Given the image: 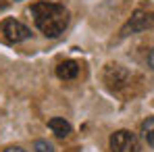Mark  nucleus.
Returning a JSON list of instances; mask_svg holds the SVG:
<instances>
[{
  "label": "nucleus",
  "mask_w": 154,
  "mask_h": 152,
  "mask_svg": "<svg viewBox=\"0 0 154 152\" xmlns=\"http://www.w3.org/2000/svg\"><path fill=\"white\" fill-rule=\"evenodd\" d=\"M152 25H154V11L150 13L146 6H142V8H137L131 15L127 25L121 29V36H129V33H135V31H144V29H148V27H152Z\"/></svg>",
  "instance_id": "4"
},
{
  "label": "nucleus",
  "mask_w": 154,
  "mask_h": 152,
  "mask_svg": "<svg viewBox=\"0 0 154 152\" xmlns=\"http://www.w3.org/2000/svg\"><path fill=\"white\" fill-rule=\"evenodd\" d=\"M29 15L46 38H58L69 25V11L56 2H35L29 8Z\"/></svg>",
  "instance_id": "1"
},
{
  "label": "nucleus",
  "mask_w": 154,
  "mask_h": 152,
  "mask_svg": "<svg viewBox=\"0 0 154 152\" xmlns=\"http://www.w3.org/2000/svg\"><path fill=\"white\" fill-rule=\"evenodd\" d=\"M48 127L52 129V133L56 135V138H69L71 135V131H73V127L69 121H65V119H60V117H54L48 121Z\"/></svg>",
  "instance_id": "6"
},
{
  "label": "nucleus",
  "mask_w": 154,
  "mask_h": 152,
  "mask_svg": "<svg viewBox=\"0 0 154 152\" xmlns=\"http://www.w3.org/2000/svg\"><path fill=\"white\" fill-rule=\"evenodd\" d=\"M79 75V63L75 60H63L58 67H56V77L58 79H65V81H71Z\"/></svg>",
  "instance_id": "5"
},
{
  "label": "nucleus",
  "mask_w": 154,
  "mask_h": 152,
  "mask_svg": "<svg viewBox=\"0 0 154 152\" xmlns=\"http://www.w3.org/2000/svg\"><path fill=\"white\" fill-rule=\"evenodd\" d=\"M108 146H110V152H140L142 150L137 135L131 133L129 129L115 131L110 135V140H108Z\"/></svg>",
  "instance_id": "3"
},
{
  "label": "nucleus",
  "mask_w": 154,
  "mask_h": 152,
  "mask_svg": "<svg viewBox=\"0 0 154 152\" xmlns=\"http://www.w3.org/2000/svg\"><path fill=\"white\" fill-rule=\"evenodd\" d=\"M4 152H25L23 148H19V146H11V148H6Z\"/></svg>",
  "instance_id": "10"
},
{
  "label": "nucleus",
  "mask_w": 154,
  "mask_h": 152,
  "mask_svg": "<svg viewBox=\"0 0 154 152\" xmlns=\"http://www.w3.org/2000/svg\"><path fill=\"white\" fill-rule=\"evenodd\" d=\"M142 135L148 142V146L154 148V115L148 117V119H144V123H142Z\"/></svg>",
  "instance_id": "7"
},
{
  "label": "nucleus",
  "mask_w": 154,
  "mask_h": 152,
  "mask_svg": "<svg viewBox=\"0 0 154 152\" xmlns=\"http://www.w3.org/2000/svg\"><path fill=\"white\" fill-rule=\"evenodd\" d=\"M148 67H150V69L154 71V48L148 52Z\"/></svg>",
  "instance_id": "9"
},
{
  "label": "nucleus",
  "mask_w": 154,
  "mask_h": 152,
  "mask_svg": "<svg viewBox=\"0 0 154 152\" xmlns=\"http://www.w3.org/2000/svg\"><path fill=\"white\" fill-rule=\"evenodd\" d=\"M33 152H54V146L48 140H38L33 144Z\"/></svg>",
  "instance_id": "8"
},
{
  "label": "nucleus",
  "mask_w": 154,
  "mask_h": 152,
  "mask_svg": "<svg viewBox=\"0 0 154 152\" xmlns=\"http://www.w3.org/2000/svg\"><path fill=\"white\" fill-rule=\"evenodd\" d=\"M31 38L29 27L23 25L17 19H4L0 21V42L2 44H19Z\"/></svg>",
  "instance_id": "2"
}]
</instances>
